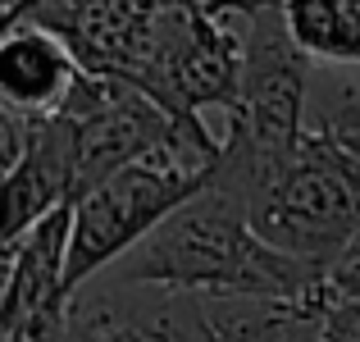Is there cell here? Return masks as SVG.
<instances>
[{
  "mask_svg": "<svg viewBox=\"0 0 360 342\" xmlns=\"http://www.w3.org/2000/svg\"><path fill=\"white\" fill-rule=\"evenodd\" d=\"M82 60L41 23H9L0 42V101L9 114L51 119L82 82Z\"/></svg>",
  "mask_w": 360,
  "mask_h": 342,
  "instance_id": "8992f818",
  "label": "cell"
},
{
  "mask_svg": "<svg viewBox=\"0 0 360 342\" xmlns=\"http://www.w3.org/2000/svg\"><path fill=\"white\" fill-rule=\"evenodd\" d=\"M283 18L306 60L360 64V0H288Z\"/></svg>",
  "mask_w": 360,
  "mask_h": 342,
  "instance_id": "52a82bcc",
  "label": "cell"
},
{
  "mask_svg": "<svg viewBox=\"0 0 360 342\" xmlns=\"http://www.w3.org/2000/svg\"><path fill=\"white\" fill-rule=\"evenodd\" d=\"M328 270L274 251L251 228V215L233 192L210 183L201 196L174 210L137 251L110 265L101 283L123 288H169L210 301H306L324 288Z\"/></svg>",
  "mask_w": 360,
  "mask_h": 342,
  "instance_id": "6da1fadb",
  "label": "cell"
},
{
  "mask_svg": "<svg viewBox=\"0 0 360 342\" xmlns=\"http://www.w3.org/2000/svg\"><path fill=\"white\" fill-rule=\"evenodd\" d=\"M328 283H333V292H342V297L360 301V237L342 251V260L328 270Z\"/></svg>",
  "mask_w": 360,
  "mask_h": 342,
  "instance_id": "9c48e42d",
  "label": "cell"
},
{
  "mask_svg": "<svg viewBox=\"0 0 360 342\" xmlns=\"http://www.w3.org/2000/svg\"><path fill=\"white\" fill-rule=\"evenodd\" d=\"M310 128L328 132V137L360 165V87L338 82L333 91H324V96L310 106Z\"/></svg>",
  "mask_w": 360,
  "mask_h": 342,
  "instance_id": "ba28073f",
  "label": "cell"
},
{
  "mask_svg": "<svg viewBox=\"0 0 360 342\" xmlns=\"http://www.w3.org/2000/svg\"><path fill=\"white\" fill-rule=\"evenodd\" d=\"M73 342H224V334L205 297L87 283L73 297Z\"/></svg>",
  "mask_w": 360,
  "mask_h": 342,
  "instance_id": "5b68a950",
  "label": "cell"
},
{
  "mask_svg": "<svg viewBox=\"0 0 360 342\" xmlns=\"http://www.w3.org/2000/svg\"><path fill=\"white\" fill-rule=\"evenodd\" d=\"M73 205L41 220L23 242L5 246V301L0 342H73V292H69Z\"/></svg>",
  "mask_w": 360,
  "mask_h": 342,
  "instance_id": "277c9868",
  "label": "cell"
},
{
  "mask_svg": "<svg viewBox=\"0 0 360 342\" xmlns=\"http://www.w3.org/2000/svg\"><path fill=\"white\" fill-rule=\"evenodd\" d=\"M214 183V160L187 146H165L87 192L73 205V246H69V292L78 297L96 274L137 251L174 210Z\"/></svg>",
  "mask_w": 360,
  "mask_h": 342,
  "instance_id": "3957f363",
  "label": "cell"
},
{
  "mask_svg": "<svg viewBox=\"0 0 360 342\" xmlns=\"http://www.w3.org/2000/svg\"><path fill=\"white\" fill-rule=\"evenodd\" d=\"M251 215V228L274 251L333 270L360 237V165L328 132L306 128L288 156L251 174H214Z\"/></svg>",
  "mask_w": 360,
  "mask_h": 342,
  "instance_id": "7a4b0ae2",
  "label": "cell"
}]
</instances>
